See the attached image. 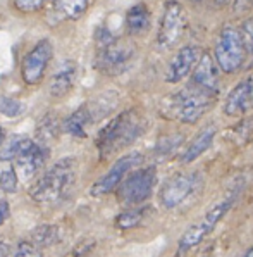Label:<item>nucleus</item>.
<instances>
[{
	"label": "nucleus",
	"instance_id": "nucleus-24",
	"mask_svg": "<svg viewBox=\"0 0 253 257\" xmlns=\"http://www.w3.org/2000/svg\"><path fill=\"white\" fill-rule=\"evenodd\" d=\"M59 133V121L54 114H49L40 121L37 128V137L40 138L42 144H49L50 140H54Z\"/></svg>",
	"mask_w": 253,
	"mask_h": 257
},
{
	"label": "nucleus",
	"instance_id": "nucleus-22",
	"mask_svg": "<svg viewBox=\"0 0 253 257\" xmlns=\"http://www.w3.org/2000/svg\"><path fill=\"white\" fill-rule=\"evenodd\" d=\"M150 212V207H138V209H128V211L121 212L116 219V226L121 230H131V228L138 226L143 221L145 214Z\"/></svg>",
	"mask_w": 253,
	"mask_h": 257
},
{
	"label": "nucleus",
	"instance_id": "nucleus-1",
	"mask_svg": "<svg viewBox=\"0 0 253 257\" xmlns=\"http://www.w3.org/2000/svg\"><path fill=\"white\" fill-rule=\"evenodd\" d=\"M145 132V119L136 109H129L117 114L114 119L107 122L97 138V147L100 159H107L112 154L119 152L131 145Z\"/></svg>",
	"mask_w": 253,
	"mask_h": 257
},
{
	"label": "nucleus",
	"instance_id": "nucleus-21",
	"mask_svg": "<svg viewBox=\"0 0 253 257\" xmlns=\"http://www.w3.org/2000/svg\"><path fill=\"white\" fill-rule=\"evenodd\" d=\"M61 230L55 224H42V226L35 228L31 231V242H33L37 247H50V245H55L61 242Z\"/></svg>",
	"mask_w": 253,
	"mask_h": 257
},
{
	"label": "nucleus",
	"instance_id": "nucleus-34",
	"mask_svg": "<svg viewBox=\"0 0 253 257\" xmlns=\"http://www.w3.org/2000/svg\"><path fill=\"white\" fill-rule=\"evenodd\" d=\"M9 252H11V247L7 242L0 240V257H9Z\"/></svg>",
	"mask_w": 253,
	"mask_h": 257
},
{
	"label": "nucleus",
	"instance_id": "nucleus-3",
	"mask_svg": "<svg viewBox=\"0 0 253 257\" xmlns=\"http://www.w3.org/2000/svg\"><path fill=\"white\" fill-rule=\"evenodd\" d=\"M239 195V188H234L227 193L226 197H222L220 200H217L215 204H212L210 207L205 211V214L200 217L196 223H193L186 231L181 235V238L177 240V255H183L189 252L191 248H195L196 245L201 243V240L213 231V228L217 226L220 219L229 212V209L232 207L234 200Z\"/></svg>",
	"mask_w": 253,
	"mask_h": 257
},
{
	"label": "nucleus",
	"instance_id": "nucleus-23",
	"mask_svg": "<svg viewBox=\"0 0 253 257\" xmlns=\"http://www.w3.org/2000/svg\"><path fill=\"white\" fill-rule=\"evenodd\" d=\"M184 137L179 135V133H174V135H167V137H162L155 145V156L160 157V159H165V157L172 156L179 145L183 144Z\"/></svg>",
	"mask_w": 253,
	"mask_h": 257
},
{
	"label": "nucleus",
	"instance_id": "nucleus-2",
	"mask_svg": "<svg viewBox=\"0 0 253 257\" xmlns=\"http://www.w3.org/2000/svg\"><path fill=\"white\" fill-rule=\"evenodd\" d=\"M212 97L213 93L200 88L195 83H189L162 100L160 112L169 119L193 124L212 107Z\"/></svg>",
	"mask_w": 253,
	"mask_h": 257
},
{
	"label": "nucleus",
	"instance_id": "nucleus-32",
	"mask_svg": "<svg viewBox=\"0 0 253 257\" xmlns=\"http://www.w3.org/2000/svg\"><path fill=\"white\" fill-rule=\"evenodd\" d=\"M92 248H95V240H85V242H81L76 248H74L73 254L76 257H83V255L88 254Z\"/></svg>",
	"mask_w": 253,
	"mask_h": 257
},
{
	"label": "nucleus",
	"instance_id": "nucleus-30",
	"mask_svg": "<svg viewBox=\"0 0 253 257\" xmlns=\"http://www.w3.org/2000/svg\"><path fill=\"white\" fill-rule=\"evenodd\" d=\"M14 257H43V255H42V248L37 247L33 242H21Z\"/></svg>",
	"mask_w": 253,
	"mask_h": 257
},
{
	"label": "nucleus",
	"instance_id": "nucleus-28",
	"mask_svg": "<svg viewBox=\"0 0 253 257\" xmlns=\"http://www.w3.org/2000/svg\"><path fill=\"white\" fill-rule=\"evenodd\" d=\"M0 188L4 192H16L18 190V175H16V169H6L0 175Z\"/></svg>",
	"mask_w": 253,
	"mask_h": 257
},
{
	"label": "nucleus",
	"instance_id": "nucleus-14",
	"mask_svg": "<svg viewBox=\"0 0 253 257\" xmlns=\"http://www.w3.org/2000/svg\"><path fill=\"white\" fill-rule=\"evenodd\" d=\"M251 102H253V80L251 78H246V80L239 81L229 92L226 102H224V112L231 117H238L251 107Z\"/></svg>",
	"mask_w": 253,
	"mask_h": 257
},
{
	"label": "nucleus",
	"instance_id": "nucleus-4",
	"mask_svg": "<svg viewBox=\"0 0 253 257\" xmlns=\"http://www.w3.org/2000/svg\"><path fill=\"white\" fill-rule=\"evenodd\" d=\"M74 159L67 157L55 163L49 171L30 190V195L37 202H50L64 197L74 183Z\"/></svg>",
	"mask_w": 253,
	"mask_h": 257
},
{
	"label": "nucleus",
	"instance_id": "nucleus-20",
	"mask_svg": "<svg viewBox=\"0 0 253 257\" xmlns=\"http://www.w3.org/2000/svg\"><path fill=\"white\" fill-rule=\"evenodd\" d=\"M126 25H128L129 33L141 35L150 28V11L145 4H136L128 11L126 16Z\"/></svg>",
	"mask_w": 253,
	"mask_h": 257
},
{
	"label": "nucleus",
	"instance_id": "nucleus-8",
	"mask_svg": "<svg viewBox=\"0 0 253 257\" xmlns=\"http://www.w3.org/2000/svg\"><path fill=\"white\" fill-rule=\"evenodd\" d=\"M184 26H186V13L184 7L177 0H167L164 6V14L160 19L159 35L157 42L164 49H171L183 37Z\"/></svg>",
	"mask_w": 253,
	"mask_h": 257
},
{
	"label": "nucleus",
	"instance_id": "nucleus-27",
	"mask_svg": "<svg viewBox=\"0 0 253 257\" xmlns=\"http://www.w3.org/2000/svg\"><path fill=\"white\" fill-rule=\"evenodd\" d=\"M23 109H25V105L21 104L19 100H16V98H2L0 100V112L4 114V116L7 117H16L19 116V114L23 112Z\"/></svg>",
	"mask_w": 253,
	"mask_h": 257
},
{
	"label": "nucleus",
	"instance_id": "nucleus-12",
	"mask_svg": "<svg viewBox=\"0 0 253 257\" xmlns=\"http://www.w3.org/2000/svg\"><path fill=\"white\" fill-rule=\"evenodd\" d=\"M16 169L25 180H31L43 168L47 161V149L42 144H35L33 140L26 138L21 147V152L16 157Z\"/></svg>",
	"mask_w": 253,
	"mask_h": 257
},
{
	"label": "nucleus",
	"instance_id": "nucleus-26",
	"mask_svg": "<svg viewBox=\"0 0 253 257\" xmlns=\"http://www.w3.org/2000/svg\"><path fill=\"white\" fill-rule=\"evenodd\" d=\"M26 138L25 137H13L11 138V142L6 145L2 150H0V161H13L18 157V154L21 152V147L23 144H25Z\"/></svg>",
	"mask_w": 253,
	"mask_h": 257
},
{
	"label": "nucleus",
	"instance_id": "nucleus-6",
	"mask_svg": "<svg viewBox=\"0 0 253 257\" xmlns=\"http://www.w3.org/2000/svg\"><path fill=\"white\" fill-rule=\"evenodd\" d=\"M157 185V169L155 166L138 169L129 175L121 187L117 188V199L124 205H138L150 199L153 188Z\"/></svg>",
	"mask_w": 253,
	"mask_h": 257
},
{
	"label": "nucleus",
	"instance_id": "nucleus-16",
	"mask_svg": "<svg viewBox=\"0 0 253 257\" xmlns=\"http://www.w3.org/2000/svg\"><path fill=\"white\" fill-rule=\"evenodd\" d=\"M90 0H54L52 9L47 14L49 25H59L62 21H73L81 18L88 9Z\"/></svg>",
	"mask_w": 253,
	"mask_h": 257
},
{
	"label": "nucleus",
	"instance_id": "nucleus-29",
	"mask_svg": "<svg viewBox=\"0 0 253 257\" xmlns=\"http://www.w3.org/2000/svg\"><path fill=\"white\" fill-rule=\"evenodd\" d=\"M49 2H52V0H14V7L19 13H35Z\"/></svg>",
	"mask_w": 253,
	"mask_h": 257
},
{
	"label": "nucleus",
	"instance_id": "nucleus-36",
	"mask_svg": "<svg viewBox=\"0 0 253 257\" xmlns=\"http://www.w3.org/2000/svg\"><path fill=\"white\" fill-rule=\"evenodd\" d=\"M243 257H253V247H251V248H248L246 254H244Z\"/></svg>",
	"mask_w": 253,
	"mask_h": 257
},
{
	"label": "nucleus",
	"instance_id": "nucleus-9",
	"mask_svg": "<svg viewBox=\"0 0 253 257\" xmlns=\"http://www.w3.org/2000/svg\"><path fill=\"white\" fill-rule=\"evenodd\" d=\"M141 161H143V156H141L140 152H131V154L122 156L121 159H117L112 168L107 171V175H104L93 185L92 195L100 197V195H105V193L112 192L114 188H117L122 181H124V176L128 175L129 171H133L136 166L141 164Z\"/></svg>",
	"mask_w": 253,
	"mask_h": 257
},
{
	"label": "nucleus",
	"instance_id": "nucleus-15",
	"mask_svg": "<svg viewBox=\"0 0 253 257\" xmlns=\"http://www.w3.org/2000/svg\"><path fill=\"white\" fill-rule=\"evenodd\" d=\"M217 62L207 52H201L198 64L193 69V83L198 85L200 88L207 90L215 95L219 92V71H217Z\"/></svg>",
	"mask_w": 253,
	"mask_h": 257
},
{
	"label": "nucleus",
	"instance_id": "nucleus-5",
	"mask_svg": "<svg viewBox=\"0 0 253 257\" xmlns=\"http://www.w3.org/2000/svg\"><path fill=\"white\" fill-rule=\"evenodd\" d=\"M246 52L241 31L234 28H224L215 43V62L220 71L231 74L243 66Z\"/></svg>",
	"mask_w": 253,
	"mask_h": 257
},
{
	"label": "nucleus",
	"instance_id": "nucleus-33",
	"mask_svg": "<svg viewBox=\"0 0 253 257\" xmlns=\"http://www.w3.org/2000/svg\"><path fill=\"white\" fill-rule=\"evenodd\" d=\"M7 216H9V204L6 199H0V224L6 223Z\"/></svg>",
	"mask_w": 253,
	"mask_h": 257
},
{
	"label": "nucleus",
	"instance_id": "nucleus-18",
	"mask_svg": "<svg viewBox=\"0 0 253 257\" xmlns=\"http://www.w3.org/2000/svg\"><path fill=\"white\" fill-rule=\"evenodd\" d=\"M215 133H217V130L213 124H208L207 128L201 130L198 135L195 137V140L189 144V147L183 152V156H181V163H184V164L193 163V161L198 159L201 154L207 152V150L210 149L213 138H215Z\"/></svg>",
	"mask_w": 253,
	"mask_h": 257
},
{
	"label": "nucleus",
	"instance_id": "nucleus-10",
	"mask_svg": "<svg viewBox=\"0 0 253 257\" xmlns=\"http://www.w3.org/2000/svg\"><path fill=\"white\" fill-rule=\"evenodd\" d=\"M52 55H54V47L49 40H42L28 52L21 66V74L26 85L35 86L43 80L47 66H49Z\"/></svg>",
	"mask_w": 253,
	"mask_h": 257
},
{
	"label": "nucleus",
	"instance_id": "nucleus-13",
	"mask_svg": "<svg viewBox=\"0 0 253 257\" xmlns=\"http://www.w3.org/2000/svg\"><path fill=\"white\" fill-rule=\"evenodd\" d=\"M201 57V52L200 49L193 45H188V47H183V49L177 50V54L172 57L171 64L167 68V74H165V80L169 83H179L183 81V78H186L195 66L198 64Z\"/></svg>",
	"mask_w": 253,
	"mask_h": 257
},
{
	"label": "nucleus",
	"instance_id": "nucleus-19",
	"mask_svg": "<svg viewBox=\"0 0 253 257\" xmlns=\"http://www.w3.org/2000/svg\"><path fill=\"white\" fill-rule=\"evenodd\" d=\"M92 122H93L92 112H90L88 105L85 104V105H81L78 110H74V112L64 121V130L73 137L85 138L86 137V128H88V124H92Z\"/></svg>",
	"mask_w": 253,
	"mask_h": 257
},
{
	"label": "nucleus",
	"instance_id": "nucleus-7",
	"mask_svg": "<svg viewBox=\"0 0 253 257\" xmlns=\"http://www.w3.org/2000/svg\"><path fill=\"white\" fill-rule=\"evenodd\" d=\"M201 187L200 173H179L165 181L160 190V202L165 209H174L184 204Z\"/></svg>",
	"mask_w": 253,
	"mask_h": 257
},
{
	"label": "nucleus",
	"instance_id": "nucleus-25",
	"mask_svg": "<svg viewBox=\"0 0 253 257\" xmlns=\"http://www.w3.org/2000/svg\"><path fill=\"white\" fill-rule=\"evenodd\" d=\"M241 37L248 59V68H253V19H246L241 26Z\"/></svg>",
	"mask_w": 253,
	"mask_h": 257
},
{
	"label": "nucleus",
	"instance_id": "nucleus-31",
	"mask_svg": "<svg viewBox=\"0 0 253 257\" xmlns=\"http://www.w3.org/2000/svg\"><path fill=\"white\" fill-rule=\"evenodd\" d=\"M97 47L98 49H104V47L110 45L112 42H116V38L112 37V35L109 33V31L105 30V28H100V30L97 31Z\"/></svg>",
	"mask_w": 253,
	"mask_h": 257
},
{
	"label": "nucleus",
	"instance_id": "nucleus-37",
	"mask_svg": "<svg viewBox=\"0 0 253 257\" xmlns=\"http://www.w3.org/2000/svg\"><path fill=\"white\" fill-rule=\"evenodd\" d=\"M195 2H196V0H195Z\"/></svg>",
	"mask_w": 253,
	"mask_h": 257
},
{
	"label": "nucleus",
	"instance_id": "nucleus-35",
	"mask_svg": "<svg viewBox=\"0 0 253 257\" xmlns=\"http://www.w3.org/2000/svg\"><path fill=\"white\" fill-rule=\"evenodd\" d=\"M4 140H6V133H4V130L0 128V149H2V145H4Z\"/></svg>",
	"mask_w": 253,
	"mask_h": 257
},
{
	"label": "nucleus",
	"instance_id": "nucleus-11",
	"mask_svg": "<svg viewBox=\"0 0 253 257\" xmlns=\"http://www.w3.org/2000/svg\"><path fill=\"white\" fill-rule=\"evenodd\" d=\"M133 54V47L116 40L110 45L104 47V49H98L97 59H95V68L104 74H119L129 66Z\"/></svg>",
	"mask_w": 253,
	"mask_h": 257
},
{
	"label": "nucleus",
	"instance_id": "nucleus-17",
	"mask_svg": "<svg viewBox=\"0 0 253 257\" xmlns=\"http://www.w3.org/2000/svg\"><path fill=\"white\" fill-rule=\"evenodd\" d=\"M76 64L73 61H64L54 73L52 80H50V93L54 97H64L71 92L76 80Z\"/></svg>",
	"mask_w": 253,
	"mask_h": 257
}]
</instances>
